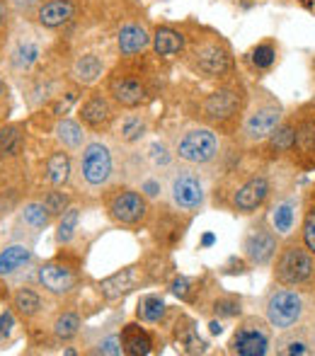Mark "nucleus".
Wrapping results in <instances>:
<instances>
[{
	"mask_svg": "<svg viewBox=\"0 0 315 356\" xmlns=\"http://www.w3.org/2000/svg\"><path fill=\"white\" fill-rule=\"evenodd\" d=\"M209 328H211V332H214V334H221V332H223V328H221V323H216V320L209 325Z\"/></svg>",
	"mask_w": 315,
	"mask_h": 356,
	"instance_id": "obj_51",
	"label": "nucleus"
},
{
	"mask_svg": "<svg viewBox=\"0 0 315 356\" xmlns=\"http://www.w3.org/2000/svg\"><path fill=\"white\" fill-rule=\"evenodd\" d=\"M71 172H73V167H71V158H68V153L56 151V153H51V155H49L46 177H49V182H51L53 187L68 185V182H71Z\"/></svg>",
	"mask_w": 315,
	"mask_h": 356,
	"instance_id": "obj_23",
	"label": "nucleus"
},
{
	"mask_svg": "<svg viewBox=\"0 0 315 356\" xmlns=\"http://www.w3.org/2000/svg\"><path fill=\"white\" fill-rule=\"evenodd\" d=\"M12 308L17 315H22L24 320H32L42 313V296L34 289H17L12 296Z\"/></svg>",
	"mask_w": 315,
	"mask_h": 356,
	"instance_id": "obj_24",
	"label": "nucleus"
},
{
	"mask_svg": "<svg viewBox=\"0 0 315 356\" xmlns=\"http://www.w3.org/2000/svg\"><path fill=\"white\" fill-rule=\"evenodd\" d=\"M279 354H308V344L301 339H284L279 342Z\"/></svg>",
	"mask_w": 315,
	"mask_h": 356,
	"instance_id": "obj_43",
	"label": "nucleus"
},
{
	"mask_svg": "<svg viewBox=\"0 0 315 356\" xmlns=\"http://www.w3.org/2000/svg\"><path fill=\"white\" fill-rule=\"evenodd\" d=\"M282 107L277 102H267V105H259L245 117L243 121V133L248 141H267L277 126L282 124Z\"/></svg>",
	"mask_w": 315,
	"mask_h": 356,
	"instance_id": "obj_10",
	"label": "nucleus"
},
{
	"mask_svg": "<svg viewBox=\"0 0 315 356\" xmlns=\"http://www.w3.org/2000/svg\"><path fill=\"white\" fill-rule=\"evenodd\" d=\"M34 262V250L29 245H8L0 250V276H15Z\"/></svg>",
	"mask_w": 315,
	"mask_h": 356,
	"instance_id": "obj_17",
	"label": "nucleus"
},
{
	"mask_svg": "<svg viewBox=\"0 0 315 356\" xmlns=\"http://www.w3.org/2000/svg\"><path fill=\"white\" fill-rule=\"evenodd\" d=\"M296 146H301L306 153L315 151V121H303L296 126Z\"/></svg>",
	"mask_w": 315,
	"mask_h": 356,
	"instance_id": "obj_39",
	"label": "nucleus"
},
{
	"mask_svg": "<svg viewBox=\"0 0 315 356\" xmlns=\"http://www.w3.org/2000/svg\"><path fill=\"white\" fill-rule=\"evenodd\" d=\"M114 160L102 141H90L80 153V177L90 189H100L112 180Z\"/></svg>",
	"mask_w": 315,
	"mask_h": 356,
	"instance_id": "obj_5",
	"label": "nucleus"
},
{
	"mask_svg": "<svg viewBox=\"0 0 315 356\" xmlns=\"http://www.w3.org/2000/svg\"><path fill=\"white\" fill-rule=\"evenodd\" d=\"M279 250V235L267 223H255L248 228L243 237V255L248 257L250 264L267 266L274 260Z\"/></svg>",
	"mask_w": 315,
	"mask_h": 356,
	"instance_id": "obj_7",
	"label": "nucleus"
},
{
	"mask_svg": "<svg viewBox=\"0 0 315 356\" xmlns=\"http://www.w3.org/2000/svg\"><path fill=\"white\" fill-rule=\"evenodd\" d=\"M146 131H148V124H146V119L141 115H129L121 121V141L126 143L141 141L146 136Z\"/></svg>",
	"mask_w": 315,
	"mask_h": 356,
	"instance_id": "obj_35",
	"label": "nucleus"
},
{
	"mask_svg": "<svg viewBox=\"0 0 315 356\" xmlns=\"http://www.w3.org/2000/svg\"><path fill=\"white\" fill-rule=\"evenodd\" d=\"M37 281L46 294L66 296V294H71L78 284V266L66 262L63 257H56V260H49L39 266Z\"/></svg>",
	"mask_w": 315,
	"mask_h": 356,
	"instance_id": "obj_8",
	"label": "nucleus"
},
{
	"mask_svg": "<svg viewBox=\"0 0 315 356\" xmlns=\"http://www.w3.org/2000/svg\"><path fill=\"white\" fill-rule=\"evenodd\" d=\"M102 76V61L95 56V53H83V56L76 58L73 63V78L83 85H92L95 80H100Z\"/></svg>",
	"mask_w": 315,
	"mask_h": 356,
	"instance_id": "obj_25",
	"label": "nucleus"
},
{
	"mask_svg": "<svg viewBox=\"0 0 315 356\" xmlns=\"http://www.w3.org/2000/svg\"><path fill=\"white\" fill-rule=\"evenodd\" d=\"M191 286H194V281L187 279V276H180V279H175V281L170 284V291H172V294H175L180 300H191V291H194Z\"/></svg>",
	"mask_w": 315,
	"mask_h": 356,
	"instance_id": "obj_42",
	"label": "nucleus"
},
{
	"mask_svg": "<svg viewBox=\"0 0 315 356\" xmlns=\"http://www.w3.org/2000/svg\"><path fill=\"white\" fill-rule=\"evenodd\" d=\"M153 42V37H151L148 32H146V27H141V24H124V27L119 29V37H117V44H119V51L124 53V56H134V53L144 51L148 44Z\"/></svg>",
	"mask_w": 315,
	"mask_h": 356,
	"instance_id": "obj_18",
	"label": "nucleus"
},
{
	"mask_svg": "<svg viewBox=\"0 0 315 356\" xmlns=\"http://www.w3.org/2000/svg\"><path fill=\"white\" fill-rule=\"evenodd\" d=\"M56 138L68 151H80L83 143H85V131H83L80 124L73 121V119H61V121L56 124Z\"/></svg>",
	"mask_w": 315,
	"mask_h": 356,
	"instance_id": "obj_27",
	"label": "nucleus"
},
{
	"mask_svg": "<svg viewBox=\"0 0 315 356\" xmlns=\"http://www.w3.org/2000/svg\"><path fill=\"white\" fill-rule=\"evenodd\" d=\"M191 61H194V68L206 78H221L230 71L233 61H230V53L225 46L216 42H206L201 46L194 49L191 53Z\"/></svg>",
	"mask_w": 315,
	"mask_h": 356,
	"instance_id": "obj_11",
	"label": "nucleus"
},
{
	"mask_svg": "<svg viewBox=\"0 0 315 356\" xmlns=\"http://www.w3.org/2000/svg\"><path fill=\"white\" fill-rule=\"evenodd\" d=\"M107 214L117 226L124 228H139L148 219V201L144 192L136 189H121L107 201Z\"/></svg>",
	"mask_w": 315,
	"mask_h": 356,
	"instance_id": "obj_6",
	"label": "nucleus"
},
{
	"mask_svg": "<svg viewBox=\"0 0 315 356\" xmlns=\"http://www.w3.org/2000/svg\"><path fill=\"white\" fill-rule=\"evenodd\" d=\"M269 148L274 153H289L296 148V124H279L277 131L269 136Z\"/></svg>",
	"mask_w": 315,
	"mask_h": 356,
	"instance_id": "obj_33",
	"label": "nucleus"
},
{
	"mask_svg": "<svg viewBox=\"0 0 315 356\" xmlns=\"http://www.w3.org/2000/svg\"><path fill=\"white\" fill-rule=\"evenodd\" d=\"M12 328H15L12 310H5V313H0V342H3V339L8 337L10 332H12Z\"/></svg>",
	"mask_w": 315,
	"mask_h": 356,
	"instance_id": "obj_44",
	"label": "nucleus"
},
{
	"mask_svg": "<svg viewBox=\"0 0 315 356\" xmlns=\"http://www.w3.org/2000/svg\"><path fill=\"white\" fill-rule=\"evenodd\" d=\"M10 22V3L8 0H0V32L8 27Z\"/></svg>",
	"mask_w": 315,
	"mask_h": 356,
	"instance_id": "obj_48",
	"label": "nucleus"
},
{
	"mask_svg": "<svg viewBox=\"0 0 315 356\" xmlns=\"http://www.w3.org/2000/svg\"><path fill=\"white\" fill-rule=\"evenodd\" d=\"M303 313H306V300L296 291V286H284V289L272 291L267 298V305H264L269 328L282 330V332L296 328L301 323Z\"/></svg>",
	"mask_w": 315,
	"mask_h": 356,
	"instance_id": "obj_2",
	"label": "nucleus"
},
{
	"mask_svg": "<svg viewBox=\"0 0 315 356\" xmlns=\"http://www.w3.org/2000/svg\"><path fill=\"white\" fill-rule=\"evenodd\" d=\"M95 354H107V356H117V354H124V344H121L119 334H107L100 344H97Z\"/></svg>",
	"mask_w": 315,
	"mask_h": 356,
	"instance_id": "obj_40",
	"label": "nucleus"
},
{
	"mask_svg": "<svg viewBox=\"0 0 315 356\" xmlns=\"http://www.w3.org/2000/svg\"><path fill=\"white\" fill-rule=\"evenodd\" d=\"M5 95H8V85H5V80L0 78V102L5 100Z\"/></svg>",
	"mask_w": 315,
	"mask_h": 356,
	"instance_id": "obj_50",
	"label": "nucleus"
},
{
	"mask_svg": "<svg viewBox=\"0 0 315 356\" xmlns=\"http://www.w3.org/2000/svg\"><path fill=\"white\" fill-rule=\"evenodd\" d=\"M68 194H63V192H58V189H53V192H49L46 196H44V206H46V211L51 214V219L53 216H63V211L68 209Z\"/></svg>",
	"mask_w": 315,
	"mask_h": 356,
	"instance_id": "obj_38",
	"label": "nucleus"
},
{
	"mask_svg": "<svg viewBox=\"0 0 315 356\" xmlns=\"http://www.w3.org/2000/svg\"><path fill=\"white\" fill-rule=\"evenodd\" d=\"M315 274V255L306 245L289 242L282 247L274 264V279L282 286H303Z\"/></svg>",
	"mask_w": 315,
	"mask_h": 356,
	"instance_id": "obj_1",
	"label": "nucleus"
},
{
	"mask_svg": "<svg viewBox=\"0 0 315 356\" xmlns=\"http://www.w3.org/2000/svg\"><path fill=\"white\" fill-rule=\"evenodd\" d=\"M240 310H243V300L238 296H221L214 303V313L219 318H238Z\"/></svg>",
	"mask_w": 315,
	"mask_h": 356,
	"instance_id": "obj_37",
	"label": "nucleus"
},
{
	"mask_svg": "<svg viewBox=\"0 0 315 356\" xmlns=\"http://www.w3.org/2000/svg\"><path fill=\"white\" fill-rule=\"evenodd\" d=\"M165 300L160 298V296H155V294H148V296H144V298H139V305H136V315H139V320L141 323H151V325H155V323H160L162 320V315H165Z\"/></svg>",
	"mask_w": 315,
	"mask_h": 356,
	"instance_id": "obj_29",
	"label": "nucleus"
},
{
	"mask_svg": "<svg viewBox=\"0 0 315 356\" xmlns=\"http://www.w3.org/2000/svg\"><path fill=\"white\" fill-rule=\"evenodd\" d=\"M151 158H153L155 165H167V162H170L167 148L162 146V143H153V146H151Z\"/></svg>",
	"mask_w": 315,
	"mask_h": 356,
	"instance_id": "obj_45",
	"label": "nucleus"
},
{
	"mask_svg": "<svg viewBox=\"0 0 315 356\" xmlns=\"http://www.w3.org/2000/svg\"><path fill=\"white\" fill-rule=\"evenodd\" d=\"M170 201L177 211H187V214H196L201 211L206 201V192L201 185V177L189 167H182L170 177Z\"/></svg>",
	"mask_w": 315,
	"mask_h": 356,
	"instance_id": "obj_4",
	"label": "nucleus"
},
{
	"mask_svg": "<svg viewBox=\"0 0 315 356\" xmlns=\"http://www.w3.org/2000/svg\"><path fill=\"white\" fill-rule=\"evenodd\" d=\"M78 8L73 0H49V3L39 5L37 10V19L42 27L46 29H58L63 24H68L76 17Z\"/></svg>",
	"mask_w": 315,
	"mask_h": 356,
	"instance_id": "obj_15",
	"label": "nucleus"
},
{
	"mask_svg": "<svg viewBox=\"0 0 315 356\" xmlns=\"http://www.w3.org/2000/svg\"><path fill=\"white\" fill-rule=\"evenodd\" d=\"M22 143H24V133L22 126L17 124H10V126L0 128V158H12L22 151Z\"/></svg>",
	"mask_w": 315,
	"mask_h": 356,
	"instance_id": "obj_30",
	"label": "nucleus"
},
{
	"mask_svg": "<svg viewBox=\"0 0 315 356\" xmlns=\"http://www.w3.org/2000/svg\"><path fill=\"white\" fill-rule=\"evenodd\" d=\"M49 221H51V214L46 211L44 201L42 204H39V201H29V204H24L22 214H19V223H22L24 228L32 230V233L44 230L49 226Z\"/></svg>",
	"mask_w": 315,
	"mask_h": 356,
	"instance_id": "obj_26",
	"label": "nucleus"
},
{
	"mask_svg": "<svg viewBox=\"0 0 315 356\" xmlns=\"http://www.w3.org/2000/svg\"><path fill=\"white\" fill-rule=\"evenodd\" d=\"M78 223H80V209L68 206V209L63 211V216H58V226H56V242L58 245H68V242L76 237Z\"/></svg>",
	"mask_w": 315,
	"mask_h": 356,
	"instance_id": "obj_31",
	"label": "nucleus"
},
{
	"mask_svg": "<svg viewBox=\"0 0 315 356\" xmlns=\"http://www.w3.org/2000/svg\"><path fill=\"white\" fill-rule=\"evenodd\" d=\"M141 192H144V196H151V199H155V196L160 194V185H158L155 180H146L144 185H141Z\"/></svg>",
	"mask_w": 315,
	"mask_h": 356,
	"instance_id": "obj_47",
	"label": "nucleus"
},
{
	"mask_svg": "<svg viewBox=\"0 0 315 356\" xmlns=\"http://www.w3.org/2000/svg\"><path fill=\"white\" fill-rule=\"evenodd\" d=\"M51 330H53V337L61 339V342H68V339H73L80 332V315L73 313V310H66V313H61L53 320Z\"/></svg>",
	"mask_w": 315,
	"mask_h": 356,
	"instance_id": "obj_32",
	"label": "nucleus"
},
{
	"mask_svg": "<svg viewBox=\"0 0 315 356\" xmlns=\"http://www.w3.org/2000/svg\"><path fill=\"white\" fill-rule=\"evenodd\" d=\"M131 286H134V269L129 266V269H121V271H117V274L102 279L100 284H97V289H100V294L105 296L107 300H117L124 294H129Z\"/></svg>",
	"mask_w": 315,
	"mask_h": 356,
	"instance_id": "obj_20",
	"label": "nucleus"
},
{
	"mask_svg": "<svg viewBox=\"0 0 315 356\" xmlns=\"http://www.w3.org/2000/svg\"><path fill=\"white\" fill-rule=\"evenodd\" d=\"M8 3H10V8L17 10V12H32L34 8L39 10V3H42V0H8Z\"/></svg>",
	"mask_w": 315,
	"mask_h": 356,
	"instance_id": "obj_46",
	"label": "nucleus"
},
{
	"mask_svg": "<svg viewBox=\"0 0 315 356\" xmlns=\"http://www.w3.org/2000/svg\"><path fill=\"white\" fill-rule=\"evenodd\" d=\"M296 199H284L274 206L272 211V228L277 230V235H291L296 228Z\"/></svg>",
	"mask_w": 315,
	"mask_h": 356,
	"instance_id": "obj_21",
	"label": "nucleus"
},
{
	"mask_svg": "<svg viewBox=\"0 0 315 356\" xmlns=\"http://www.w3.org/2000/svg\"><path fill=\"white\" fill-rule=\"evenodd\" d=\"M253 66L259 68V71H267V68L274 66V61H277V49H274V44L264 42V44H257V46L253 49Z\"/></svg>",
	"mask_w": 315,
	"mask_h": 356,
	"instance_id": "obj_36",
	"label": "nucleus"
},
{
	"mask_svg": "<svg viewBox=\"0 0 315 356\" xmlns=\"http://www.w3.org/2000/svg\"><path fill=\"white\" fill-rule=\"evenodd\" d=\"M37 58H39V46H37V42L34 39H19L17 44H15V49H12V63L17 68H32L34 63H37Z\"/></svg>",
	"mask_w": 315,
	"mask_h": 356,
	"instance_id": "obj_34",
	"label": "nucleus"
},
{
	"mask_svg": "<svg viewBox=\"0 0 315 356\" xmlns=\"http://www.w3.org/2000/svg\"><path fill=\"white\" fill-rule=\"evenodd\" d=\"M228 347L238 356H264L269 352V330L259 320L250 318L235 330Z\"/></svg>",
	"mask_w": 315,
	"mask_h": 356,
	"instance_id": "obj_9",
	"label": "nucleus"
},
{
	"mask_svg": "<svg viewBox=\"0 0 315 356\" xmlns=\"http://www.w3.org/2000/svg\"><path fill=\"white\" fill-rule=\"evenodd\" d=\"M269 180L264 175H255L250 177L248 182H243V185L238 187V192H235L233 196V209L238 211V214H255V211L259 209V206L267 201L269 196Z\"/></svg>",
	"mask_w": 315,
	"mask_h": 356,
	"instance_id": "obj_13",
	"label": "nucleus"
},
{
	"mask_svg": "<svg viewBox=\"0 0 315 356\" xmlns=\"http://www.w3.org/2000/svg\"><path fill=\"white\" fill-rule=\"evenodd\" d=\"M153 49L158 56H175L185 49V37L172 27H158L153 34Z\"/></svg>",
	"mask_w": 315,
	"mask_h": 356,
	"instance_id": "obj_22",
	"label": "nucleus"
},
{
	"mask_svg": "<svg viewBox=\"0 0 315 356\" xmlns=\"http://www.w3.org/2000/svg\"><path fill=\"white\" fill-rule=\"evenodd\" d=\"M119 337H121V344H124V354L146 356V354L153 352V339H151V334L136 323L124 325Z\"/></svg>",
	"mask_w": 315,
	"mask_h": 356,
	"instance_id": "obj_19",
	"label": "nucleus"
},
{
	"mask_svg": "<svg viewBox=\"0 0 315 356\" xmlns=\"http://www.w3.org/2000/svg\"><path fill=\"white\" fill-rule=\"evenodd\" d=\"M221 143L211 128H189L177 138L175 153L189 165H209L219 158Z\"/></svg>",
	"mask_w": 315,
	"mask_h": 356,
	"instance_id": "obj_3",
	"label": "nucleus"
},
{
	"mask_svg": "<svg viewBox=\"0 0 315 356\" xmlns=\"http://www.w3.org/2000/svg\"><path fill=\"white\" fill-rule=\"evenodd\" d=\"M301 235H303V245H306L308 250H311L313 255H315V206L306 214V219H303Z\"/></svg>",
	"mask_w": 315,
	"mask_h": 356,
	"instance_id": "obj_41",
	"label": "nucleus"
},
{
	"mask_svg": "<svg viewBox=\"0 0 315 356\" xmlns=\"http://www.w3.org/2000/svg\"><path fill=\"white\" fill-rule=\"evenodd\" d=\"M78 115H80L83 126L92 128V131H105V128H110L112 119H114V107L110 105L105 95L95 92V95H90L83 102Z\"/></svg>",
	"mask_w": 315,
	"mask_h": 356,
	"instance_id": "obj_14",
	"label": "nucleus"
},
{
	"mask_svg": "<svg viewBox=\"0 0 315 356\" xmlns=\"http://www.w3.org/2000/svg\"><path fill=\"white\" fill-rule=\"evenodd\" d=\"M243 92L235 90V87H223V90L211 92L204 100L201 110H204V117L211 119V121H228L243 110Z\"/></svg>",
	"mask_w": 315,
	"mask_h": 356,
	"instance_id": "obj_12",
	"label": "nucleus"
},
{
	"mask_svg": "<svg viewBox=\"0 0 315 356\" xmlns=\"http://www.w3.org/2000/svg\"><path fill=\"white\" fill-rule=\"evenodd\" d=\"M175 334H177V339H180L182 347H185L187 354H201V352H206V342L199 337V332H196L194 323H191L189 318H182L180 323H177Z\"/></svg>",
	"mask_w": 315,
	"mask_h": 356,
	"instance_id": "obj_28",
	"label": "nucleus"
},
{
	"mask_svg": "<svg viewBox=\"0 0 315 356\" xmlns=\"http://www.w3.org/2000/svg\"><path fill=\"white\" fill-rule=\"evenodd\" d=\"M214 240H216L214 233H206L204 237H201V245H204V247H211V245H214Z\"/></svg>",
	"mask_w": 315,
	"mask_h": 356,
	"instance_id": "obj_49",
	"label": "nucleus"
},
{
	"mask_svg": "<svg viewBox=\"0 0 315 356\" xmlns=\"http://www.w3.org/2000/svg\"><path fill=\"white\" fill-rule=\"evenodd\" d=\"M110 92L121 107H141L146 102V85L139 80V78H117V80L110 83Z\"/></svg>",
	"mask_w": 315,
	"mask_h": 356,
	"instance_id": "obj_16",
	"label": "nucleus"
}]
</instances>
